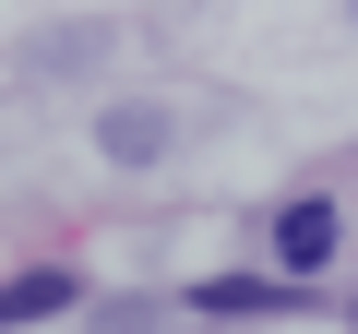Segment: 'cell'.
<instances>
[{"mask_svg":"<svg viewBox=\"0 0 358 334\" xmlns=\"http://www.w3.org/2000/svg\"><path fill=\"white\" fill-rule=\"evenodd\" d=\"M334 239H346L334 191H299V203H275V275H322V263H334Z\"/></svg>","mask_w":358,"mask_h":334,"instance_id":"1","label":"cell"},{"mask_svg":"<svg viewBox=\"0 0 358 334\" xmlns=\"http://www.w3.org/2000/svg\"><path fill=\"white\" fill-rule=\"evenodd\" d=\"M48 310H72V275H60V263H36V275L0 286V334H24V322H48Z\"/></svg>","mask_w":358,"mask_h":334,"instance_id":"2","label":"cell"},{"mask_svg":"<svg viewBox=\"0 0 358 334\" xmlns=\"http://www.w3.org/2000/svg\"><path fill=\"white\" fill-rule=\"evenodd\" d=\"M96 143H108L120 167H155V143H167V108H108V119H96Z\"/></svg>","mask_w":358,"mask_h":334,"instance_id":"3","label":"cell"},{"mask_svg":"<svg viewBox=\"0 0 358 334\" xmlns=\"http://www.w3.org/2000/svg\"><path fill=\"white\" fill-rule=\"evenodd\" d=\"M346 24H358V0H346Z\"/></svg>","mask_w":358,"mask_h":334,"instance_id":"4","label":"cell"}]
</instances>
